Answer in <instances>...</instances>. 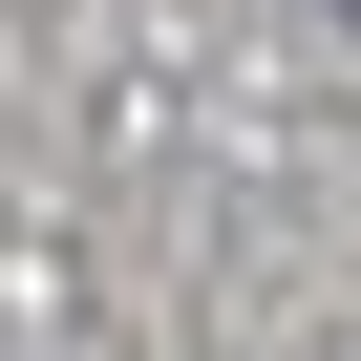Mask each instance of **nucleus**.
Wrapping results in <instances>:
<instances>
[{
  "label": "nucleus",
  "mask_w": 361,
  "mask_h": 361,
  "mask_svg": "<svg viewBox=\"0 0 361 361\" xmlns=\"http://www.w3.org/2000/svg\"><path fill=\"white\" fill-rule=\"evenodd\" d=\"M340 22H361V0H340Z\"/></svg>",
  "instance_id": "obj_1"
}]
</instances>
